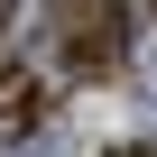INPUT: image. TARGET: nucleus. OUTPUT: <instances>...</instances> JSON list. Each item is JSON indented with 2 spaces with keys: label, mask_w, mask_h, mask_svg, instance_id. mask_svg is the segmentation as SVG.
<instances>
[{
  "label": "nucleus",
  "mask_w": 157,
  "mask_h": 157,
  "mask_svg": "<svg viewBox=\"0 0 157 157\" xmlns=\"http://www.w3.org/2000/svg\"><path fill=\"white\" fill-rule=\"evenodd\" d=\"M10 10H19V0H0V19H10Z\"/></svg>",
  "instance_id": "nucleus-4"
},
{
  "label": "nucleus",
  "mask_w": 157,
  "mask_h": 157,
  "mask_svg": "<svg viewBox=\"0 0 157 157\" xmlns=\"http://www.w3.org/2000/svg\"><path fill=\"white\" fill-rule=\"evenodd\" d=\"M56 46H65V74H111L120 46H129V10L120 0H65Z\"/></svg>",
  "instance_id": "nucleus-1"
},
{
  "label": "nucleus",
  "mask_w": 157,
  "mask_h": 157,
  "mask_svg": "<svg viewBox=\"0 0 157 157\" xmlns=\"http://www.w3.org/2000/svg\"><path fill=\"white\" fill-rule=\"evenodd\" d=\"M37 120H46V74H28V65H0V148H19Z\"/></svg>",
  "instance_id": "nucleus-2"
},
{
  "label": "nucleus",
  "mask_w": 157,
  "mask_h": 157,
  "mask_svg": "<svg viewBox=\"0 0 157 157\" xmlns=\"http://www.w3.org/2000/svg\"><path fill=\"white\" fill-rule=\"evenodd\" d=\"M111 157H157V148H111Z\"/></svg>",
  "instance_id": "nucleus-3"
}]
</instances>
